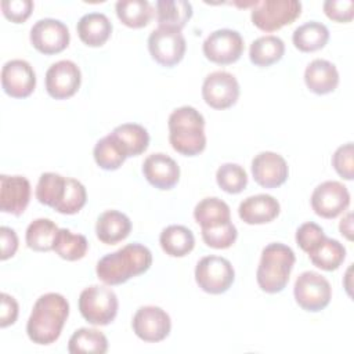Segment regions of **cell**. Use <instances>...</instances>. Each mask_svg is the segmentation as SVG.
Wrapping results in <instances>:
<instances>
[{"instance_id": "obj_1", "label": "cell", "mask_w": 354, "mask_h": 354, "mask_svg": "<svg viewBox=\"0 0 354 354\" xmlns=\"http://www.w3.org/2000/svg\"><path fill=\"white\" fill-rule=\"evenodd\" d=\"M69 303L59 293L41 295L33 304L26 324L28 337L41 346L54 343L68 319Z\"/></svg>"}, {"instance_id": "obj_2", "label": "cell", "mask_w": 354, "mask_h": 354, "mask_svg": "<svg viewBox=\"0 0 354 354\" xmlns=\"http://www.w3.org/2000/svg\"><path fill=\"white\" fill-rule=\"evenodd\" d=\"M152 264L151 250L141 243H129L97 263V277L106 285H120L144 274Z\"/></svg>"}, {"instance_id": "obj_3", "label": "cell", "mask_w": 354, "mask_h": 354, "mask_svg": "<svg viewBox=\"0 0 354 354\" xmlns=\"http://www.w3.org/2000/svg\"><path fill=\"white\" fill-rule=\"evenodd\" d=\"M169 141L185 156L199 155L206 147L205 118L194 106H180L169 116Z\"/></svg>"}, {"instance_id": "obj_4", "label": "cell", "mask_w": 354, "mask_h": 354, "mask_svg": "<svg viewBox=\"0 0 354 354\" xmlns=\"http://www.w3.org/2000/svg\"><path fill=\"white\" fill-rule=\"evenodd\" d=\"M295 261V253L289 246L278 242L267 245L261 252L256 271V279L260 289L266 293H278L283 290L289 282Z\"/></svg>"}, {"instance_id": "obj_5", "label": "cell", "mask_w": 354, "mask_h": 354, "mask_svg": "<svg viewBox=\"0 0 354 354\" xmlns=\"http://www.w3.org/2000/svg\"><path fill=\"white\" fill-rule=\"evenodd\" d=\"M118 296L102 285H91L82 290L79 296V311L82 317L93 325H108L118 314Z\"/></svg>"}, {"instance_id": "obj_6", "label": "cell", "mask_w": 354, "mask_h": 354, "mask_svg": "<svg viewBox=\"0 0 354 354\" xmlns=\"http://www.w3.org/2000/svg\"><path fill=\"white\" fill-rule=\"evenodd\" d=\"M301 14L297 0H263L256 1L252 10V22L260 30L274 32L292 24Z\"/></svg>"}, {"instance_id": "obj_7", "label": "cell", "mask_w": 354, "mask_h": 354, "mask_svg": "<svg viewBox=\"0 0 354 354\" xmlns=\"http://www.w3.org/2000/svg\"><path fill=\"white\" fill-rule=\"evenodd\" d=\"M235 279L232 264L220 256L202 257L195 267V281L198 286L210 295L227 292Z\"/></svg>"}, {"instance_id": "obj_8", "label": "cell", "mask_w": 354, "mask_h": 354, "mask_svg": "<svg viewBox=\"0 0 354 354\" xmlns=\"http://www.w3.org/2000/svg\"><path fill=\"white\" fill-rule=\"evenodd\" d=\"M296 303L306 311L317 313L324 310L332 297L330 283L315 271L301 272L293 288Z\"/></svg>"}, {"instance_id": "obj_9", "label": "cell", "mask_w": 354, "mask_h": 354, "mask_svg": "<svg viewBox=\"0 0 354 354\" xmlns=\"http://www.w3.org/2000/svg\"><path fill=\"white\" fill-rule=\"evenodd\" d=\"M185 39L180 29L159 26L148 37V50L151 57L162 66L171 68L177 65L185 54Z\"/></svg>"}, {"instance_id": "obj_10", "label": "cell", "mask_w": 354, "mask_h": 354, "mask_svg": "<svg viewBox=\"0 0 354 354\" xmlns=\"http://www.w3.org/2000/svg\"><path fill=\"white\" fill-rule=\"evenodd\" d=\"M243 53V39L232 29H218L212 32L203 41L205 57L218 65L236 62Z\"/></svg>"}, {"instance_id": "obj_11", "label": "cell", "mask_w": 354, "mask_h": 354, "mask_svg": "<svg viewBox=\"0 0 354 354\" xmlns=\"http://www.w3.org/2000/svg\"><path fill=\"white\" fill-rule=\"evenodd\" d=\"M202 97L210 108L227 109L238 101L239 83L230 72H212L202 84Z\"/></svg>"}, {"instance_id": "obj_12", "label": "cell", "mask_w": 354, "mask_h": 354, "mask_svg": "<svg viewBox=\"0 0 354 354\" xmlns=\"http://www.w3.org/2000/svg\"><path fill=\"white\" fill-rule=\"evenodd\" d=\"M350 192L339 181H324L313 191L311 207L319 217L335 218L347 210Z\"/></svg>"}, {"instance_id": "obj_13", "label": "cell", "mask_w": 354, "mask_h": 354, "mask_svg": "<svg viewBox=\"0 0 354 354\" xmlns=\"http://www.w3.org/2000/svg\"><path fill=\"white\" fill-rule=\"evenodd\" d=\"M30 43L41 54L53 55L64 51L69 44L66 25L54 18L39 19L30 29Z\"/></svg>"}, {"instance_id": "obj_14", "label": "cell", "mask_w": 354, "mask_h": 354, "mask_svg": "<svg viewBox=\"0 0 354 354\" xmlns=\"http://www.w3.org/2000/svg\"><path fill=\"white\" fill-rule=\"evenodd\" d=\"M137 337L148 343H156L166 339L171 329L169 314L156 306L140 307L131 321Z\"/></svg>"}, {"instance_id": "obj_15", "label": "cell", "mask_w": 354, "mask_h": 354, "mask_svg": "<svg viewBox=\"0 0 354 354\" xmlns=\"http://www.w3.org/2000/svg\"><path fill=\"white\" fill-rule=\"evenodd\" d=\"M82 73L79 66L69 59L53 64L46 72V90L55 100H66L79 90Z\"/></svg>"}, {"instance_id": "obj_16", "label": "cell", "mask_w": 354, "mask_h": 354, "mask_svg": "<svg viewBox=\"0 0 354 354\" xmlns=\"http://www.w3.org/2000/svg\"><path fill=\"white\" fill-rule=\"evenodd\" d=\"M1 87L12 98H26L36 87V73L24 59H11L3 65Z\"/></svg>"}, {"instance_id": "obj_17", "label": "cell", "mask_w": 354, "mask_h": 354, "mask_svg": "<svg viewBox=\"0 0 354 354\" xmlns=\"http://www.w3.org/2000/svg\"><path fill=\"white\" fill-rule=\"evenodd\" d=\"M252 174L260 187L277 188L286 181L289 169L286 160L279 153L264 151L253 158Z\"/></svg>"}, {"instance_id": "obj_18", "label": "cell", "mask_w": 354, "mask_h": 354, "mask_svg": "<svg viewBox=\"0 0 354 354\" xmlns=\"http://www.w3.org/2000/svg\"><path fill=\"white\" fill-rule=\"evenodd\" d=\"M30 184L22 176H0V209L3 213L21 216L29 205Z\"/></svg>"}, {"instance_id": "obj_19", "label": "cell", "mask_w": 354, "mask_h": 354, "mask_svg": "<svg viewBox=\"0 0 354 354\" xmlns=\"http://www.w3.org/2000/svg\"><path fill=\"white\" fill-rule=\"evenodd\" d=\"M142 174L152 187L158 189H171L178 183L180 167L173 158L158 152L144 160Z\"/></svg>"}, {"instance_id": "obj_20", "label": "cell", "mask_w": 354, "mask_h": 354, "mask_svg": "<svg viewBox=\"0 0 354 354\" xmlns=\"http://www.w3.org/2000/svg\"><path fill=\"white\" fill-rule=\"evenodd\" d=\"M279 202L267 194H259L243 199L238 207L241 220L246 224H266L279 214Z\"/></svg>"}, {"instance_id": "obj_21", "label": "cell", "mask_w": 354, "mask_h": 354, "mask_svg": "<svg viewBox=\"0 0 354 354\" xmlns=\"http://www.w3.org/2000/svg\"><path fill=\"white\" fill-rule=\"evenodd\" d=\"M304 82L310 91L324 95L332 93L337 87L339 72L332 62L317 58L307 65L304 71Z\"/></svg>"}, {"instance_id": "obj_22", "label": "cell", "mask_w": 354, "mask_h": 354, "mask_svg": "<svg viewBox=\"0 0 354 354\" xmlns=\"http://www.w3.org/2000/svg\"><path fill=\"white\" fill-rule=\"evenodd\" d=\"M131 231L130 218L118 210H106L100 214L95 224L97 238L105 245H115L129 236Z\"/></svg>"}, {"instance_id": "obj_23", "label": "cell", "mask_w": 354, "mask_h": 354, "mask_svg": "<svg viewBox=\"0 0 354 354\" xmlns=\"http://www.w3.org/2000/svg\"><path fill=\"white\" fill-rule=\"evenodd\" d=\"M80 40L88 47H101L112 33V24L105 14L88 12L76 25Z\"/></svg>"}, {"instance_id": "obj_24", "label": "cell", "mask_w": 354, "mask_h": 354, "mask_svg": "<svg viewBox=\"0 0 354 354\" xmlns=\"http://www.w3.org/2000/svg\"><path fill=\"white\" fill-rule=\"evenodd\" d=\"M69 185V177L58 173H43L36 187V199L46 206L57 210L62 203Z\"/></svg>"}, {"instance_id": "obj_25", "label": "cell", "mask_w": 354, "mask_h": 354, "mask_svg": "<svg viewBox=\"0 0 354 354\" xmlns=\"http://www.w3.org/2000/svg\"><path fill=\"white\" fill-rule=\"evenodd\" d=\"M194 218L202 230L228 224L231 223L230 206L216 196L205 198L195 206Z\"/></svg>"}, {"instance_id": "obj_26", "label": "cell", "mask_w": 354, "mask_h": 354, "mask_svg": "<svg viewBox=\"0 0 354 354\" xmlns=\"http://www.w3.org/2000/svg\"><path fill=\"white\" fill-rule=\"evenodd\" d=\"M159 243L163 252L171 257H184L195 246L192 231L184 225H169L159 236Z\"/></svg>"}, {"instance_id": "obj_27", "label": "cell", "mask_w": 354, "mask_h": 354, "mask_svg": "<svg viewBox=\"0 0 354 354\" xmlns=\"http://www.w3.org/2000/svg\"><path fill=\"white\" fill-rule=\"evenodd\" d=\"M111 134L120 144L127 158L141 155L144 151H147L149 144V134L147 129L137 123L119 124L112 130Z\"/></svg>"}, {"instance_id": "obj_28", "label": "cell", "mask_w": 354, "mask_h": 354, "mask_svg": "<svg viewBox=\"0 0 354 354\" xmlns=\"http://www.w3.org/2000/svg\"><path fill=\"white\" fill-rule=\"evenodd\" d=\"M155 8L159 26L181 30L192 17V6L185 0H159Z\"/></svg>"}, {"instance_id": "obj_29", "label": "cell", "mask_w": 354, "mask_h": 354, "mask_svg": "<svg viewBox=\"0 0 354 354\" xmlns=\"http://www.w3.org/2000/svg\"><path fill=\"white\" fill-rule=\"evenodd\" d=\"M292 40L295 47L303 53L317 51L328 43L329 30L324 24L310 21L295 29Z\"/></svg>"}, {"instance_id": "obj_30", "label": "cell", "mask_w": 354, "mask_h": 354, "mask_svg": "<svg viewBox=\"0 0 354 354\" xmlns=\"http://www.w3.org/2000/svg\"><path fill=\"white\" fill-rule=\"evenodd\" d=\"M285 53V44L282 39L268 35L256 39L249 48V58L256 66H270L278 62Z\"/></svg>"}, {"instance_id": "obj_31", "label": "cell", "mask_w": 354, "mask_h": 354, "mask_svg": "<svg viewBox=\"0 0 354 354\" xmlns=\"http://www.w3.org/2000/svg\"><path fill=\"white\" fill-rule=\"evenodd\" d=\"M68 351L71 354H104L108 351V339L98 329L80 328L71 336Z\"/></svg>"}, {"instance_id": "obj_32", "label": "cell", "mask_w": 354, "mask_h": 354, "mask_svg": "<svg viewBox=\"0 0 354 354\" xmlns=\"http://www.w3.org/2000/svg\"><path fill=\"white\" fill-rule=\"evenodd\" d=\"M58 227L50 218L33 220L25 234L26 245L35 252H50L54 249V241L58 234Z\"/></svg>"}, {"instance_id": "obj_33", "label": "cell", "mask_w": 354, "mask_h": 354, "mask_svg": "<svg viewBox=\"0 0 354 354\" xmlns=\"http://www.w3.org/2000/svg\"><path fill=\"white\" fill-rule=\"evenodd\" d=\"M308 257L315 267L324 271H333L344 261L346 249L339 241L325 236L322 242L308 253Z\"/></svg>"}, {"instance_id": "obj_34", "label": "cell", "mask_w": 354, "mask_h": 354, "mask_svg": "<svg viewBox=\"0 0 354 354\" xmlns=\"http://www.w3.org/2000/svg\"><path fill=\"white\" fill-rule=\"evenodd\" d=\"M115 8L120 22L133 29L147 26L153 17V8L147 0H122Z\"/></svg>"}, {"instance_id": "obj_35", "label": "cell", "mask_w": 354, "mask_h": 354, "mask_svg": "<svg viewBox=\"0 0 354 354\" xmlns=\"http://www.w3.org/2000/svg\"><path fill=\"white\" fill-rule=\"evenodd\" d=\"M93 155L95 163L104 170L119 169L127 158L123 148L112 134H108L97 141Z\"/></svg>"}, {"instance_id": "obj_36", "label": "cell", "mask_w": 354, "mask_h": 354, "mask_svg": "<svg viewBox=\"0 0 354 354\" xmlns=\"http://www.w3.org/2000/svg\"><path fill=\"white\" fill-rule=\"evenodd\" d=\"M88 243L84 235L73 234L66 228H59L54 241V252L64 260L76 261L86 256Z\"/></svg>"}, {"instance_id": "obj_37", "label": "cell", "mask_w": 354, "mask_h": 354, "mask_svg": "<svg viewBox=\"0 0 354 354\" xmlns=\"http://www.w3.org/2000/svg\"><path fill=\"white\" fill-rule=\"evenodd\" d=\"M216 181L223 191L239 194L248 185V174L245 169L236 163H224L217 169Z\"/></svg>"}, {"instance_id": "obj_38", "label": "cell", "mask_w": 354, "mask_h": 354, "mask_svg": "<svg viewBox=\"0 0 354 354\" xmlns=\"http://www.w3.org/2000/svg\"><path fill=\"white\" fill-rule=\"evenodd\" d=\"M236 236H238V231L232 224V221L220 227L202 230L203 242L213 249L230 248L236 241Z\"/></svg>"}, {"instance_id": "obj_39", "label": "cell", "mask_w": 354, "mask_h": 354, "mask_svg": "<svg viewBox=\"0 0 354 354\" xmlns=\"http://www.w3.org/2000/svg\"><path fill=\"white\" fill-rule=\"evenodd\" d=\"M325 236L326 235L324 234V230L313 221L301 224L296 231V242L306 253L314 250Z\"/></svg>"}, {"instance_id": "obj_40", "label": "cell", "mask_w": 354, "mask_h": 354, "mask_svg": "<svg viewBox=\"0 0 354 354\" xmlns=\"http://www.w3.org/2000/svg\"><path fill=\"white\" fill-rule=\"evenodd\" d=\"M353 153H354L353 142H347L344 145H340L332 156L333 169L344 180H353V177H354Z\"/></svg>"}, {"instance_id": "obj_41", "label": "cell", "mask_w": 354, "mask_h": 354, "mask_svg": "<svg viewBox=\"0 0 354 354\" xmlns=\"http://www.w3.org/2000/svg\"><path fill=\"white\" fill-rule=\"evenodd\" d=\"M1 10L7 19L14 24L25 22L33 10V1L30 0H3Z\"/></svg>"}, {"instance_id": "obj_42", "label": "cell", "mask_w": 354, "mask_h": 354, "mask_svg": "<svg viewBox=\"0 0 354 354\" xmlns=\"http://www.w3.org/2000/svg\"><path fill=\"white\" fill-rule=\"evenodd\" d=\"M324 12L332 21L350 22L354 18V1L353 0H326L324 3Z\"/></svg>"}, {"instance_id": "obj_43", "label": "cell", "mask_w": 354, "mask_h": 354, "mask_svg": "<svg viewBox=\"0 0 354 354\" xmlns=\"http://www.w3.org/2000/svg\"><path fill=\"white\" fill-rule=\"evenodd\" d=\"M18 317V303L17 300L7 295L1 293V311H0V326L7 328L17 321Z\"/></svg>"}, {"instance_id": "obj_44", "label": "cell", "mask_w": 354, "mask_h": 354, "mask_svg": "<svg viewBox=\"0 0 354 354\" xmlns=\"http://www.w3.org/2000/svg\"><path fill=\"white\" fill-rule=\"evenodd\" d=\"M0 242H1V260L12 257L18 249V236L10 227L0 228Z\"/></svg>"}, {"instance_id": "obj_45", "label": "cell", "mask_w": 354, "mask_h": 354, "mask_svg": "<svg viewBox=\"0 0 354 354\" xmlns=\"http://www.w3.org/2000/svg\"><path fill=\"white\" fill-rule=\"evenodd\" d=\"M340 234L346 236L348 241H353V214L348 212L339 224Z\"/></svg>"}]
</instances>
